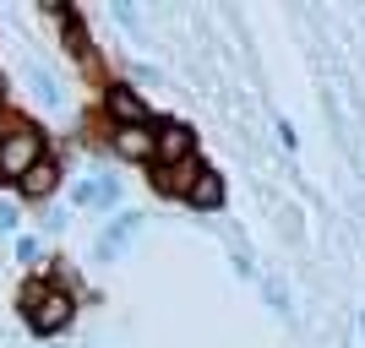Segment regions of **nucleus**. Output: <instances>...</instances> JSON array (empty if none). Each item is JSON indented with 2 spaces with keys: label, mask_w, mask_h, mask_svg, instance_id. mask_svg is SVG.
<instances>
[{
  "label": "nucleus",
  "mask_w": 365,
  "mask_h": 348,
  "mask_svg": "<svg viewBox=\"0 0 365 348\" xmlns=\"http://www.w3.org/2000/svg\"><path fill=\"white\" fill-rule=\"evenodd\" d=\"M44 131L33 120H16V125H6V137H0V180L6 185H22V174H28L38 158H44Z\"/></svg>",
  "instance_id": "nucleus-1"
},
{
  "label": "nucleus",
  "mask_w": 365,
  "mask_h": 348,
  "mask_svg": "<svg viewBox=\"0 0 365 348\" xmlns=\"http://www.w3.org/2000/svg\"><path fill=\"white\" fill-rule=\"evenodd\" d=\"M22 310H28V327H33L38 337L66 332V327H71V316H76L71 294H61V288H44V283H28V294H22Z\"/></svg>",
  "instance_id": "nucleus-2"
},
{
  "label": "nucleus",
  "mask_w": 365,
  "mask_h": 348,
  "mask_svg": "<svg viewBox=\"0 0 365 348\" xmlns=\"http://www.w3.org/2000/svg\"><path fill=\"white\" fill-rule=\"evenodd\" d=\"M197 164V131L185 120H158L153 125V169Z\"/></svg>",
  "instance_id": "nucleus-3"
},
{
  "label": "nucleus",
  "mask_w": 365,
  "mask_h": 348,
  "mask_svg": "<svg viewBox=\"0 0 365 348\" xmlns=\"http://www.w3.org/2000/svg\"><path fill=\"white\" fill-rule=\"evenodd\" d=\"M104 115L109 125H153V109L131 82H109L104 88Z\"/></svg>",
  "instance_id": "nucleus-4"
},
{
  "label": "nucleus",
  "mask_w": 365,
  "mask_h": 348,
  "mask_svg": "<svg viewBox=\"0 0 365 348\" xmlns=\"http://www.w3.org/2000/svg\"><path fill=\"white\" fill-rule=\"evenodd\" d=\"M109 147L131 164H153V125H109Z\"/></svg>",
  "instance_id": "nucleus-5"
},
{
  "label": "nucleus",
  "mask_w": 365,
  "mask_h": 348,
  "mask_svg": "<svg viewBox=\"0 0 365 348\" xmlns=\"http://www.w3.org/2000/svg\"><path fill=\"white\" fill-rule=\"evenodd\" d=\"M55 185H61V164L44 152V158H38V164L22 174V185H16V191H22L28 201H44V196H55Z\"/></svg>",
  "instance_id": "nucleus-6"
},
{
  "label": "nucleus",
  "mask_w": 365,
  "mask_h": 348,
  "mask_svg": "<svg viewBox=\"0 0 365 348\" xmlns=\"http://www.w3.org/2000/svg\"><path fill=\"white\" fill-rule=\"evenodd\" d=\"M185 201H191V207H202V212H218V207H224V180H218L213 169H197V180H191Z\"/></svg>",
  "instance_id": "nucleus-7"
},
{
  "label": "nucleus",
  "mask_w": 365,
  "mask_h": 348,
  "mask_svg": "<svg viewBox=\"0 0 365 348\" xmlns=\"http://www.w3.org/2000/svg\"><path fill=\"white\" fill-rule=\"evenodd\" d=\"M137 228H142V212H120V218H115V228H104V240H98V256H115V251H120V245L131 240Z\"/></svg>",
  "instance_id": "nucleus-8"
},
{
  "label": "nucleus",
  "mask_w": 365,
  "mask_h": 348,
  "mask_svg": "<svg viewBox=\"0 0 365 348\" xmlns=\"http://www.w3.org/2000/svg\"><path fill=\"white\" fill-rule=\"evenodd\" d=\"M115 196H120V185H115V180H88V185H76V201H82V207H109Z\"/></svg>",
  "instance_id": "nucleus-9"
},
{
  "label": "nucleus",
  "mask_w": 365,
  "mask_h": 348,
  "mask_svg": "<svg viewBox=\"0 0 365 348\" xmlns=\"http://www.w3.org/2000/svg\"><path fill=\"white\" fill-rule=\"evenodd\" d=\"M153 174H158V191H169V196H185V191H191V180H185V174H191V164H175V169H153Z\"/></svg>",
  "instance_id": "nucleus-10"
},
{
  "label": "nucleus",
  "mask_w": 365,
  "mask_h": 348,
  "mask_svg": "<svg viewBox=\"0 0 365 348\" xmlns=\"http://www.w3.org/2000/svg\"><path fill=\"white\" fill-rule=\"evenodd\" d=\"M28 82L38 88V98H44L49 109H61V104H66V98H61V88H55V76H49L44 65H33V71H28Z\"/></svg>",
  "instance_id": "nucleus-11"
},
{
  "label": "nucleus",
  "mask_w": 365,
  "mask_h": 348,
  "mask_svg": "<svg viewBox=\"0 0 365 348\" xmlns=\"http://www.w3.org/2000/svg\"><path fill=\"white\" fill-rule=\"evenodd\" d=\"M16 256H22V261H38V240H16Z\"/></svg>",
  "instance_id": "nucleus-12"
},
{
  "label": "nucleus",
  "mask_w": 365,
  "mask_h": 348,
  "mask_svg": "<svg viewBox=\"0 0 365 348\" xmlns=\"http://www.w3.org/2000/svg\"><path fill=\"white\" fill-rule=\"evenodd\" d=\"M0 98H6V76H0Z\"/></svg>",
  "instance_id": "nucleus-13"
},
{
  "label": "nucleus",
  "mask_w": 365,
  "mask_h": 348,
  "mask_svg": "<svg viewBox=\"0 0 365 348\" xmlns=\"http://www.w3.org/2000/svg\"><path fill=\"white\" fill-rule=\"evenodd\" d=\"M0 137H6V125H0Z\"/></svg>",
  "instance_id": "nucleus-14"
}]
</instances>
